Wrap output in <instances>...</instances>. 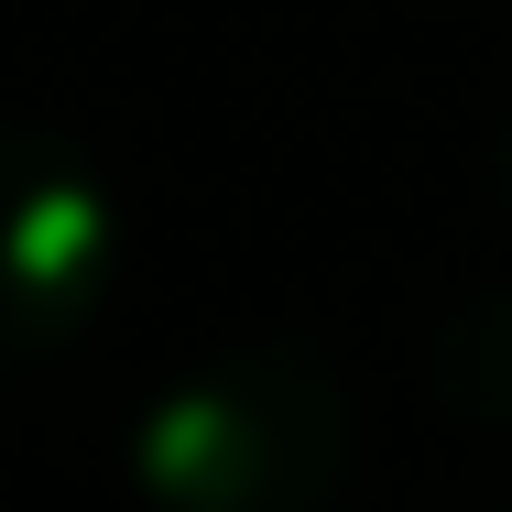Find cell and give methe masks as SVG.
Segmentation results:
<instances>
[{"label":"cell","instance_id":"obj_1","mask_svg":"<svg viewBox=\"0 0 512 512\" xmlns=\"http://www.w3.org/2000/svg\"><path fill=\"white\" fill-rule=\"evenodd\" d=\"M349 458V371L306 327H251L207 349L131 425V480L153 512H338Z\"/></svg>","mask_w":512,"mask_h":512},{"label":"cell","instance_id":"obj_2","mask_svg":"<svg viewBox=\"0 0 512 512\" xmlns=\"http://www.w3.org/2000/svg\"><path fill=\"white\" fill-rule=\"evenodd\" d=\"M120 284V186L77 131L0 120V382L99 327Z\"/></svg>","mask_w":512,"mask_h":512},{"label":"cell","instance_id":"obj_3","mask_svg":"<svg viewBox=\"0 0 512 512\" xmlns=\"http://www.w3.org/2000/svg\"><path fill=\"white\" fill-rule=\"evenodd\" d=\"M425 393L480 436H512V284L458 295L425 327Z\"/></svg>","mask_w":512,"mask_h":512},{"label":"cell","instance_id":"obj_4","mask_svg":"<svg viewBox=\"0 0 512 512\" xmlns=\"http://www.w3.org/2000/svg\"><path fill=\"white\" fill-rule=\"evenodd\" d=\"M491 207L512 218V99H502V120H491Z\"/></svg>","mask_w":512,"mask_h":512},{"label":"cell","instance_id":"obj_5","mask_svg":"<svg viewBox=\"0 0 512 512\" xmlns=\"http://www.w3.org/2000/svg\"><path fill=\"white\" fill-rule=\"evenodd\" d=\"M469 512H512V480H502V491H480V502H469Z\"/></svg>","mask_w":512,"mask_h":512}]
</instances>
